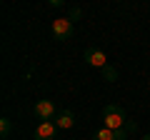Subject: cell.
<instances>
[{
    "mask_svg": "<svg viewBox=\"0 0 150 140\" xmlns=\"http://www.w3.org/2000/svg\"><path fill=\"white\" fill-rule=\"evenodd\" d=\"M128 125V115H125V108L123 105H105L103 110V128L108 130H125Z\"/></svg>",
    "mask_w": 150,
    "mask_h": 140,
    "instance_id": "obj_1",
    "label": "cell"
},
{
    "mask_svg": "<svg viewBox=\"0 0 150 140\" xmlns=\"http://www.w3.org/2000/svg\"><path fill=\"white\" fill-rule=\"evenodd\" d=\"M83 60H85L88 65H93V68H98V70L108 68V58H105V53H103L100 48H95V45H90V48L83 53Z\"/></svg>",
    "mask_w": 150,
    "mask_h": 140,
    "instance_id": "obj_3",
    "label": "cell"
},
{
    "mask_svg": "<svg viewBox=\"0 0 150 140\" xmlns=\"http://www.w3.org/2000/svg\"><path fill=\"white\" fill-rule=\"evenodd\" d=\"M80 18V8H70V20H78Z\"/></svg>",
    "mask_w": 150,
    "mask_h": 140,
    "instance_id": "obj_10",
    "label": "cell"
},
{
    "mask_svg": "<svg viewBox=\"0 0 150 140\" xmlns=\"http://www.w3.org/2000/svg\"><path fill=\"white\" fill-rule=\"evenodd\" d=\"M93 140H118V133L115 130H108V128H100V130H95Z\"/></svg>",
    "mask_w": 150,
    "mask_h": 140,
    "instance_id": "obj_7",
    "label": "cell"
},
{
    "mask_svg": "<svg viewBox=\"0 0 150 140\" xmlns=\"http://www.w3.org/2000/svg\"><path fill=\"white\" fill-rule=\"evenodd\" d=\"M103 78H105L108 83H115L118 80V70L112 68V65H108V68H103Z\"/></svg>",
    "mask_w": 150,
    "mask_h": 140,
    "instance_id": "obj_8",
    "label": "cell"
},
{
    "mask_svg": "<svg viewBox=\"0 0 150 140\" xmlns=\"http://www.w3.org/2000/svg\"><path fill=\"white\" fill-rule=\"evenodd\" d=\"M35 115L40 120H53L58 118V113H55V103L53 100H35Z\"/></svg>",
    "mask_w": 150,
    "mask_h": 140,
    "instance_id": "obj_4",
    "label": "cell"
},
{
    "mask_svg": "<svg viewBox=\"0 0 150 140\" xmlns=\"http://www.w3.org/2000/svg\"><path fill=\"white\" fill-rule=\"evenodd\" d=\"M143 140H150V133H148V135H143Z\"/></svg>",
    "mask_w": 150,
    "mask_h": 140,
    "instance_id": "obj_12",
    "label": "cell"
},
{
    "mask_svg": "<svg viewBox=\"0 0 150 140\" xmlns=\"http://www.w3.org/2000/svg\"><path fill=\"white\" fill-rule=\"evenodd\" d=\"M10 130H13V123H10L8 118H0V133H3V138H8Z\"/></svg>",
    "mask_w": 150,
    "mask_h": 140,
    "instance_id": "obj_9",
    "label": "cell"
},
{
    "mask_svg": "<svg viewBox=\"0 0 150 140\" xmlns=\"http://www.w3.org/2000/svg\"><path fill=\"white\" fill-rule=\"evenodd\" d=\"M55 125H58L60 130H70L75 125V115L70 113V110H63V113H58V118H55Z\"/></svg>",
    "mask_w": 150,
    "mask_h": 140,
    "instance_id": "obj_6",
    "label": "cell"
},
{
    "mask_svg": "<svg viewBox=\"0 0 150 140\" xmlns=\"http://www.w3.org/2000/svg\"><path fill=\"white\" fill-rule=\"evenodd\" d=\"M135 128H138V125H135V120H128V125H125V130L130 133V130H135Z\"/></svg>",
    "mask_w": 150,
    "mask_h": 140,
    "instance_id": "obj_11",
    "label": "cell"
},
{
    "mask_svg": "<svg viewBox=\"0 0 150 140\" xmlns=\"http://www.w3.org/2000/svg\"><path fill=\"white\" fill-rule=\"evenodd\" d=\"M50 30H53L55 40H70L73 38V20L70 18H55Z\"/></svg>",
    "mask_w": 150,
    "mask_h": 140,
    "instance_id": "obj_2",
    "label": "cell"
},
{
    "mask_svg": "<svg viewBox=\"0 0 150 140\" xmlns=\"http://www.w3.org/2000/svg\"><path fill=\"white\" fill-rule=\"evenodd\" d=\"M55 130H58V125L53 120H40L35 128V140H55Z\"/></svg>",
    "mask_w": 150,
    "mask_h": 140,
    "instance_id": "obj_5",
    "label": "cell"
}]
</instances>
